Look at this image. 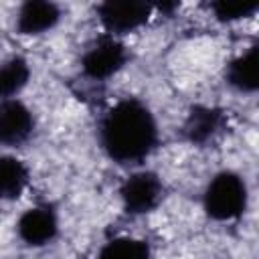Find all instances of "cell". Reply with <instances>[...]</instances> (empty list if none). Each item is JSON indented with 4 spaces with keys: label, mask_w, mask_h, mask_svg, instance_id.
Listing matches in <instances>:
<instances>
[{
    "label": "cell",
    "mask_w": 259,
    "mask_h": 259,
    "mask_svg": "<svg viewBox=\"0 0 259 259\" xmlns=\"http://www.w3.org/2000/svg\"><path fill=\"white\" fill-rule=\"evenodd\" d=\"M99 144L115 164H140L158 144L156 115L138 97H123L101 117Z\"/></svg>",
    "instance_id": "1"
},
{
    "label": "cell",
    "mask_w": 259,
    "mask_h": 259,
    "mask_svg": "<svg viewBox=\"0 0 259 259\" xmlns=\"http://www.w3.org/2000/svg\"><path fill=\"white\" fill-rule=\"evenodd\" d=\"M249 204V188L245 178L235 170L217 172L202 192V208L217 223H231L245 214Z\"/></svg>",
    "instance_id": "2"
},
{
    "label": "cell",
    "mask_w": 259,
    "mask_h": 259,
    "mask_svg": "<svg viewBox=\"0 0 259 259\" xmlns=\"http://www.w3.org/2000/svg\"><path fill=\"white\" fill-rule=\"evenodd\" d=\"M154 14V6L144 0H105L97 6V18L105 34L121 38L142 28Z\"/></svg>",
    "instance_id": "3"
},
{
    "label": "cell",
    "mask_w": 259,
    "mask_h": 259,
    "mask_svg": "<svg viewBox=\"0 0 259 259\" xmlns=\"http://www.w3.org/2000/svg\"><path fill=\"white\" fill-rule=\"evenodd\" d=\"M127 57V47L121 42V38L103 32L81 55V71L93 81H105L125 67Z\"/></svg>",
    "instance_id": "4"
},
{
    "label": "cell",
    "mask_w": 259,
    "mask_h": 259,
    "mask_svg": "<svg viewBox=\"0 0 259 259\" xmlns=\"http://www.w3.org/2000/svg\"><path fill=\"white\" fill-rule=\"evenodd\" d=\"M164 196V186L158 174L150 170H138L130 174L119 186V200L125 212L146 214L152 212Z\"/></svg>",
    "instance_id": "5"
},
{
    "label": "cell",
    "mask_w": 259,
    "mask_h": 259,
    "mask_svg": "<svg viewBox=\"0 0 259 259\" xmlns=\"http://www.w3.org/2000/svg\"><path fill=\"white\" fill-rule=\"evenodd\" d=\"M16 235L28 247L51 245L59 235V214L49 204H34L26 208L16 221Z\"/></svg>",
    "instance_id": "6"
},
{
    "label": "cell",
    "mask_w": 259,
    "mask_h": 259,
    "mask_svg": "<svg viewBox=\"0 0 259 259\" xmlns=\"http://www.w3.org/2000/svg\"><path fill=\"white\" fill-rule=\"evenodd\" d=\"M34 115L18 97L0 99V148H18L30 140Z\"/></svg>",
    "instance_id": "7"
},
{
    "label": "cell",
    "mask_w": 259,
    "mask_h": 259,
    "mask_svg": "<svg viewBox=\"0 0 259 259\" xmlns=\"http://www.w3.org/2000/svg\"><path fill=\"white\" fill-rule=\"evenodd\" d=\"M63 18L61 6L49 0H28L18 6L14 26L22 36H40L51 32Z\"/></svg>",
    "instance_id": "8"
},
{
    "label": "cell",
    "mask_w": 259,
    "mask_h": 259,
    "mask_svg": "<svg viewBox=\"0 0 259 259\" xmlns=\"http://www.w3.org/2000/svg\"><path fill=\"white\" fill-rule=\"evenodd\" d=\"M227 83L239 93H255L259 87V51L257 47H249L241 55H237L225 71Z\"/></svg>",
    "instance_id": "9"
},
{
    "label": "cell",
    "mask_w": 259,
    "mask_h": 259,
    "mask_svg": "<svg viewBox=\"0 0 259 259\" xmlns=\"http://www.w3.org/2000/svg\"><path fill=\"white\" fill-rule=\"evenodd\" d=\"M225 115L221 109L210 107V105H196L190 109L184 121V136L192 144H206L210 142L223 127Z\"/></svg>",
    "instance_id": "10"
},
{
    "label": "cell",
    "mask_w": 259,
    "mask_h": 259,
    "mask_svg": "<svg viewBox=\"0 0 259 259\" xmlns=\"http://www.w3.org/2000/svg\"><path fill=\"white\" fill-rule=\"evenodd\" d=\"M28 184L26 164L10 154L0 156V202L16 200Z\"/></svg>",
    "instance_id": "11"
},
{
    "label": "cell",
    "mask_w": 259,
    "mask_h": 259,
    "mask_svg": "<svg viewBox=\"0 0 259 259\" xmlns=\"http://www.w3.org/2000/svg\"><path fill=\"white\" fill-rule=\"evenodd\" d=\"M30 81V65L22 57H12L0 63V99L18 97Z\"/></svg>",
    "instance_id": "12"
},
{
    "label": "cell",
    "mask_w": 259,
    "mask_h": 259,
    "mask_svg": "<svg viewBox=\"0 0 259 259\" xmlns=\"http://www.w3.org/2000/svg\"><path fill=\"white\" fill-rule=\"evenodd\" d=\"M97 259H152V249L144 239L115 237L99 249Z\"/></svg>",
    "instance_id": "13"
},
{
    "label": "cell",
    "mask_w": 259,
    "mask_h": 259,
    "mask_svg": "<svg viewBox=\"0 0 259 259\" xmlns=\"http://www.w3.org/2000/svg\"><path fill=\"white\" fill-rule=\"evenodd\" d=\"M257 0H214L210 4V12L219 22H239L257 12Z\"/></svg>",
    "instance_id": "14"
}]
</instances>
